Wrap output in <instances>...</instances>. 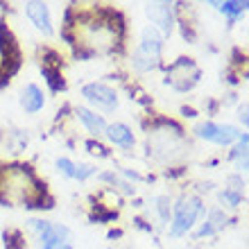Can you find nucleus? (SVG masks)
<instances>
[{
	"mask_svg": "<svg viewBox=\"0 0 249 249\" xmlns=\"http://www.w3.org/2000/svg\"><path fill=\"white\" fill-rule=\"evenodd\" d=\"M20 105H23V109H25L27 113H36L43 109L46 98H43V93H41V89L36 84H27L25 89H23V100H20Z\"/></svg>",
	"mask_w": 249,
	"mask_h": 249,
	"instance_id": "9d476101",
	"label": "nucleus"
},
{
	"mask_svg": "<svg viewBox=\"0 0 249 249\" xmlns=\"http://www.w3.org/2000/svg\"><path fill=\"white\" fill-rule=\"evenodd\" d=\"M217 9L224 14H229L231 18H236V16H240V14L247 9V2H217Z\"/></svg>",
	"mask_w": 249,
	"mask_h": 249,
	"instance_id": "4468645a",
	"label": "nucleus"
},
{
	"mask_svg": "<svg viewBox=\"0 0 249 249\" xmlns=\"http://www.w3.org/2000/svg\"><path fill=\"white\" fill-rule=\"evenodd\" d=\"M105 134L109 136V141L111 143H116L118 147H124V150H131L134 147V134H131V129L127 127V124L123 123H116V124H109L105 129Z\"/></svg>",
	"mask_w": 249,
	"mask_h": 249,
	"instance_id": "1a4fd4ad",
	"label": "nucleus"
},
{
	"mask_svg": "<svg viewBox=\"0 0 249 249\" xmlns=\"http://www.w3.org/2000/svg\"><path fill=\"white\" fill-rule=\"evenodd\" d=\"M220 199H222L227 206H238V204H240V199H243V193H240V190L224 188L222 193H220Z\"/></svg>",
	"mask_w": 249,
	"mask_h": 249,
	"instance_id": "dca6fc26",
	"label": "nucleus"
},
{
	"mask_svg": "<svg viewBox=\"0 0 249 249\" xmlns=\"http://www.w3.org/2000/svg\"><path fill=\"white\" fill-rule=\"evenodd\" d=\"M157 204H159L157 211L161 215V220H170V197H159Z\"/></svg>",
	"mask_w": 249,
	"mask_h": 249,
	"instance_id": "a211bd4d",
	"label": "nucleus"
},
{
	"mask_svg": "<svg viewBox=\"0 0 249 249\" xmlns=\"http://www.w3.org/2000/svg\"><path fill=\"white\" fill-rule=\"evenodd\" d=\"M82 95H84L91 105H98L100 109H105V111H113V109L118 107V95L107 84H86L84 89H82Z\"/></svg>",
	"mask_w": 249,
	"mask_h": 249,
	"instance_id": "39448f33",
	"label": "nucleus"
},
{
	"mask_svg": "<svg viewBox=\"0 0 249 249\" xmlns=\"http://www.w3.org/2000/svg\"><path fill=\"white\" fill-rule=\"evenodd\" d=\"M161 48H163V41H161L157 30L154 27L143 30L141 43H138L136 53H134V68L136 71H150V68H154L159 57H161Z\"/></svg>",
	"mask_w": 249,
	"mask_h": 249,
	"instance_id": "f257e3e1",
	"label": "nucleus"
},
{
	"mask_svg": "<svg viewBox=\"0 0 249 249\" xmlns=\"http://www.w3.org/2000/svg\"><path fill=\"white\" fill-rule=\"evenodd\" d=\"M91 175H95V168H93V165H77V170H75V179H79V181H84V179L91 177Z\"/></svg>",
	"mask_w": 249,
	"mask_h": 249,
	"instance_id": "6ab92c4d",
	"label": "nucleus"
},
{
	"mask_svg": "<svg viewBox=\"0 0 249 249\" xmlns=\"http://www.w3.org/2000/svg\"><path fill=\"white\" fill-rule=\"evenodd\" d=\"M57 168H59V170L64 172L66 177L75 179V170H77V165L72 163L71 159H57Z\"/></svg>",
	"mask_w": 249,
	"mask_h": 249,
	"instance_id": "f3484780",
	"label": "nucleus"
},
{
	"mask_svg": "<svg viewBox=\"0 0 249 249\" xmlns=\"http://www.w3.org/2000/svg\"><path fill=\"white\" fill-rule=\"evenodd\" d=\"M41 72H43V77H46L48 86L53 89L54 93L57 91H64V77H61V71L59 68H50V66H41Z\"/></svg>",
	"mask_w": 249,
	"mask_h": 249,
	"instance_id": "ddd939ff",
	"label": "nucleus"
},
{
	"mask_svg": "<svg viewBox=\"0 0 249 249\" xmlns=\"http://www.w3.org/2000/svg\"><path fill=\"white\" fill-rule=\"evenodd\" d=\"M102 179H107V181H113V184H118V179L113 177V175H102ZM123 190H124V193H134V188H131L129 184H123Z\"/></svg>",
	"mask_w": 249,
	"mask_h": 249,
	"instance_id": "4be33fe9",
	"label": "nucleus"
},
{
	"mask_svg": "<svg viewBox=\"0 0 249 249\" xmlns=\"http://www.w3.org/2000/svg\"><path fill=\"white\" fill-rule=\"evenodd\" d=\"M240 120H243V123H247V109H245V107L240 109Z\"/></svg>",
	"mask_w": 249,
	"mask_h": 249,
	"instance_id": "5701e85b",
	"label": "nucleus"
},
{
	"mask_svg": "<svg viewBox=\"0 0 249 249\" xmlns=\"http://www.w3.org/2000/svg\"><path fill=\"white\" fill-rule=\"evenodd\" d=\"M25 12H27V18L32 20L41 32H46V34L53 32V25H50V12H48V7L43 5V2H27Z\"/></svg>",
	"mask_w": 249,
	"mask_h": 249,
	"instance_id": "6e6552de",
	"label": "nucleus"
},
{
	"mask_svg": "<svg viewBox=\"0 0 249 249\" xmlns=\"http://www.w3.org/2000/svg\"><path fill=\"white\" fill-rule=\"evenodd\" d=\"M145 12H147V18H150L154 25L161 27L165 34L172 32V9H170V5H165V2H154V5L145 7Z\"/></svg>",
	"mask_w": 249,
	"mask_h": 249,
	"instance_id": "0eeeda50",
	"label": "nucleus"
},
{
	"mask_svg": "<svg viewBox=\"0 0 249 249\" xmlns=\"http://www.w3.org/2000/svg\"><path fill=\"white\" fill-rule=\"evenodd\" d=\"M172 211H175V220H172V227H170V236L179 238L184 236L186 231L195 224L197 217L202 215L204 204L199 197H181Z\"/></svg>",
	"mask_w": 249,
	"mask_h": 249,
	"instance_id": "f03ea898",
	"label": "nucleus"
},
{
	"mask_svg": "<svg viewBox=\"0 0 249 249\" xmlns=\"http://www.w3.org/2000/svg\"><path fill=\"white\" fill-rule=\"evenodd\" d=\"M5 247L7 249H23L25 243H23V236L20 231H5Z\"/></svg>",
	"mask_w": 249,
	"mask_h": 249,
	"instance_id": "2eb2a0df",
	"label": "nucleus"
},
{
	"mask_svg": "<svg viewBox=\"0 0 249 249\" xmlns=\"http://www.w3.org/2000/svg\"><path fill=\"white\" fill-rule=\"evenodd\" d=\"M224 222H227V217H224L222 211H211L209 220L204 222V227L199 231H197V238H204V236H211V233H215V231H220L224 227Z\"/></svg>",
	"mask_w": 249,
	"mask_h": 249,
	"instance_id": "f8f14e48",
	"label": "nucleus"
},
{
	"mask_svg": "<svg viewBox=\"0 0 249 249\" xmlns=\"http://www.w3.org/2000/svg\"><path fill=\"white\" fill-rule=\"evenodd\" d=\"M77 116H79V120L84 123V127L91 131L93 136H100V134H105L107 123H105V118H102V116H98V113L89 111V109H84V107H79V109H77Z\"/></svg>",
	"mask_w": 249,
	"mask_h": 249,
	"instance_id": "9b49d317",
	"label": "nucleus"
},
{
	"mask_svg": "<svg viewBox=\"0 0 249 249\" xmlns=\"http://www.w3.org/2000/svg\"><path fill=\"white\" fill-rule=\"evenodd\" d=\"M61 249H71V247H68V245H64V247H61Z\"/></svg>",
	"mask_w": 249,
	"mask_h": 249,
	"instance_id": "b1692460",
	"label": "nucleus"
},
{
	"mask_svg": "<svg viewBox=\"0 0 249 249\" xmlns=\"http://www.w3.org/2000/svg\"><path fill=\"white\" fill-rule=\"evenodd\" d=\"M86 150H91V154H95V157H107V147L95 143V141H89V143H86Z\"/></svg>",
	"mask_w": 249,
	"mask_h": 249,
	"instance_id": "412c9836",
	"label": "nucleus"
},
{
	"mask_svg": "<svg viewBox=\"0 0 249 249\" xmlns=\"http://www.w3.org/2000/svg\"><path fill=\"white\" fill-rule=\"evenodd\" d=\"M113 217H118V213H116V211H102L98 206V211L91 215V220H102V222H105V220H113Z\"/></svg>",
	"mask_w": 249,
	"mask_h": 249,
	"instance_id": "aec40b11",
	"label": "nucleus"
},
{
	"mask_svg": "<svg viewBox=\"0 0 249 249\" xmlns=\"http://www.w3.org/2000/svg\"><path fill=\"white\" fill-rule=\"evenodd\" d=\"M195 68V64L190 59H179L177 64L170 68V72H168V82H170L177 91H188V89H193L195 86V82L199 77H188V71H193Z\"/></svg>",
	"mask_w": 249,
	"mask_h": 249,
	"instance_id": "423d86ee",
	"label": "nucleus"
},
{
	"mask_svg": "<svg viewBox=\"0 0 249 249\" xmlns=\"http://www.w3.org/2000/svg\"><path fill=\"white\" fill-rule=\"evenodd\" d=\"M30 224L39 233V240L43 249H61L66 245L68 233H71L61 224H53V222H46V220H30Z\"/></svg>",
	"mask_w": 249,
	"mask_h": 249,
	"instance_id": "7ed1b4c3",
	"label": "nucleus"
},
{
	"mask_svg": "<svg viewBox=\"0 0 249 249\" xmlns=\"http://www.w3.org/2000/svg\"><path fill=\"white\" fill-rule=\"evenodd\" d=\"M195 134L204 141H211L215 145H229L233 141H240V131L231 124H215V123H202L195 127Z\"/></svg>",
	"mask_w": 249,
	"mask_h": 249,
	"instance_id": "20e7f679",
	"label": "nucleus"
}]
</instances>
